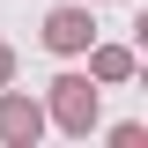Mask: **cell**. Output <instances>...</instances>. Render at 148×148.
Segmentation results:
<instances>
[{"mask_svg": "<svg viewBox=\"0 0 148 148\" xmlns=\"http://www.w3.org/2000/svg\"><path fill=\"white\" fill-rule=\"evenodd\" d=\"M45 37H52L59 52H74V45H89V15H74V8H59V15L45 22Z\"/></svg>", "mask_w": 148, "mask_h": 148, "instance_id": "obj_1", "label": "cell"}, {"mask_svg": "<svg viewBox=\"0 0 148 148\" xmlns=\"http://www.w3.org/2000/svg\"><path fill=\"white\" fill-rule=\"evenodd\" d=\"M0 133H8V141H30L37 133V111L30 104H0Z\"/></svg>", "mask_w": 148, "mask_h": 148, "instance_id": "obj_2", "label": "cell"}, {"mask_svg": "<svg viewBox=\"0 0 148 148\" xmlns=\"http://www.w3.org/2000/svg\"><path fill=\"white\" fill-rule=\"evenodd\" d=\"M59 89H67V96H59V111H67V126H89V96H82V82H59Z\"/></svg>", "mask_w": 148, "mask_h": 148, "instance_id": "obj_3", "label": "cell"}]
</instances>
